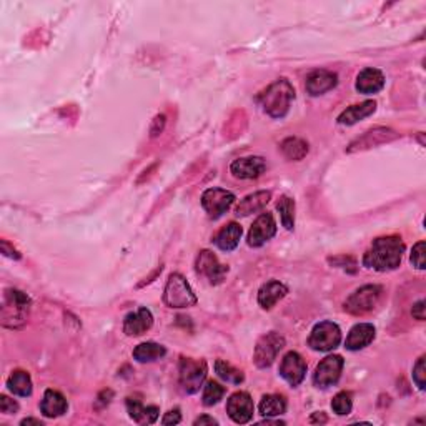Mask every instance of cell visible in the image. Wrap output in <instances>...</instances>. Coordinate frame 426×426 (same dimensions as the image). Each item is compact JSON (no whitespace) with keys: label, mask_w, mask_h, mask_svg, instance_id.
<instances>
[{"label":"cell","mask_w":426,"mask_h":426,"mask_svg":"<svg viewBox=\"0 0 426 426\" xmlns=\"http://www.w3.org/2000/svg\"><path fill=\"white\" fill-rule=\"evenodd\" d=\"M403 254H405V242L402 237H380L373 240L372 247L363 255V267L375 272L397 270L402 265Z\"/></svg>","instance_id":"1"},{"label":"cell","mask_w":426,"mask_h":426,"mask_svg":"<svg viewBox=\"0 0 426 426\" xmlns=\"http://www.w3.org/2000/svg\"><path fill=\"white\" fill-rule=\"evenodd\" d=\"M295 100V89L286 78H278L270 87L256 97V102L272 119H284L288 114L291 102Z\"/></svg>","instance_id":"2"},{"label":"cell","mask_w":426,"mask_h":426,"mask_svg":"<svg viewBox=\"0 0 426 426\" xmlns=\"http://www.w3.org/2000/svg\"><path fill=\"white\" fill-rule=\"evenodd\" d=\"M32 307L30 300L20 290H6L2 305V325L7 328H20L27 323V316Z\"/></svg>","instance_id":"3"},{"label":"cell","mask_w":426,"mask_h":426,"mask_svg":"<svg viewBox=\"0 0 426 426\" xmlns=\"http://www.w3.org/2000/svg\"><path fill=\"white\" fill-rule=\"evenodd\" d=\"M163 303L168 308H189L197 305V295L184 275L172 273L163 290Z\"/></svg>","instance_id":"4"},{"label":"cell","mask_w":426,"mask_h":426,"mask_svg":"<svg viewBox=\"0 0 426 426\" xmlns=\"http://www.w3.org/2000/svg\"><path fill=\"white\" fill-rule=\"evenodd\" d=\"M341 343V330L333 321H320L313 327L310 338H308V346L315 351H333L338 348Z\"/></svg>","instance_id":"5"},{"label":"cell","mask_w":426,"mask_h":426,"mask_svg":"<svg viewBox=\"0 0 426 426\" xmlns=\"http://www.w3.org/2000/svg\"><path fill=\"white\" fill-rule=\"evenodd\" d=\"M383 288L378 285H365L362 288L355 290L353 293L346 298L345 302V311L350 315L360 316L367 315V313L375 310V307L380 302Z\"/></svg>","instance_id":"6"},{"label":"cell","mask_w":426,"mask_h":426,"mask_svg":"<svg viewBox=\"0 0 426 426\" xmlns=\"http://www.w3.org/2000/svg\"><path fill=\"white\" fill-rule=\"evenodd\" d=\"M207 363L205 360L182 358L178 373H180V386L185 393L193 395L202 388L203 381L207 378Z\"/></svg>","instance_id":"7"},{"label":"cell","mask_w":426,"mask_h":426,"mask_svg":"<svg viewBox=\"0 0 426 426\" xmlns=\"http://www.w3.org/2000/svg\"><path fill=\"white\" fill-rule=\"evenodd\" d=\"M285 338L280 333L270 332L263 335L258 341H256L255 353H254V363L258 368H268L275 362L278 353L284 350Z\"/></svg>","instance_id":"8"},{"label":"cell","mask_w":426,"mask_h":426,"mask_svg":"<svg viewBox=\"0 0 426 426\" xmlns=\"http://www.w3.org/2000/svg\"><path fill=\"white\" fill-rule=\"evenodd\" d=\"M343 367H345V360L340 355H330L323 358L316 365L315 375H313V383L318 388H330V386L337 385L340 380Z\"/></svg>","instance_id":"9"},{"label":"cell","mask_w":426,"mask_h":426,"mask_svg":"<svg viewBox=\"0 0 426 426\" xmlns=\"http://www.w3.org/2000/svg\"><path fill=\"white\" fill-rule=\"evenodd\" d=\"M235 203V195L225 189H208L202 195V207L213 220L220 219Z\"/></svg>","instance_id":"10"},{"label":"cell","mask_w":426,"mask_h":426,"mask_svg":"<svg viewBox=\"0 0 426 426\" xmlns=\"http://www.w3.org/2000/svg\"><path fill=\"white\" fill-rule=\"evenodd\" d=\"M198 275L205 277L212 285H220L223 284L225 277L228 273L227 265L220 263V260L216 258V255L210 250L200 251L197 256V263H195Z\"/></svg>","instance_id":"11"},{"label":"cell","mask_w":426,"mask_h":426,"mask_svg":"<svg viewBox=\"0 0 426 426\" xmlns=\"http://www.w3.org/2000/svg\"><path fill=\"white\" fill-rule=\"evenodd\" d=\"M277 235V221L273 219L272 213H262L254 221L251 225L249 237H247V243L249 247H254V249H258V247H263L268 240H272L273 237Z\"/></svg>","instance_id":"12"},{"label":"cell","mask_w":426,"mask_h":426,"mask_svg":"<svg viewBox=\"0 0 426 426\" xmlns=\"http://www.w3.org/2000/svg\"><path fill=\"white\" fill-rule=\"evenodd\" d=\"M398 137L399 135L395 132V130L386 128V127H376V128L368 130L365 135L358 137L355 142H351L348 145V149H346V152H348V154H355V152L368 150V149H372V147H378V145H383V143L397 140Z\"/></svg>","instance_id":"13"},{"label":"cell","mask_w":426,"mask_h":426,"mask_svg":"<svg viewBox=\"0 0 426 426\" xmlns=\"http://www.w3.org/2000/svg\"><path fill=\"white\" fill-rule=\"evenodd\" d=\"M227 413L235 423L245 425L254 418L255 405L254 399L247 391H237L227 402Z\"/></svg>","instance_id":"14"},{"label":"cell","mask_w":426,"mask_h":426,"mask_svg":"<svg viewBox=\"0 0 426 426\" xmlns=\"http://www.w3.org/2000/svg\"><path fill=\"white\" fill-rule=\"evenodd\" d=\"M278 372H280V376L284 378L286 383L291 386H298L307 376V363L297 351H288L284 356V360H281Z\"/></svg>","instance_id":"15"},{"label":"cell","mask_w":426,"mask_h":426,"mask_svg":"<svg viewBox=\"0 0 426 426\" xmlns=\"http://www.w3.org/2000/svg\"><path fill=\"white\" fill-rule=\"evenodd\" d=\"M267 170V162L263 156H243V159L233 160L230 165V172L233 177L240 178V180H254L258 178Z\"/></svg>","instance_id":"16"},{"label":"cell","mask_w":426,"mask_h":426,"mask_svg":"<svg viewBox=\"0 0 426 426\" xmlns=\"http://www.w3.org/2000/svg\"><path fill=\"white\" fill-rule=\"evenodd\" d=\"M154 325V315L149 308L140 307L137 311L128 313L124 318V333L127 337H140L147 333Z\"/></svg>","instance_id":"17"},{"label":"cell","mask_w":426,"mask_h":426,"mask_svg":"<svg viewBox=\"0 0 426 426\" xmlns=\"http://www.w3.org/2000/svg\"><path fill=\"white\" fill-rule=\"evenodd\" d=\"M338 84V75L330 71H315L307 77V92L311 97H318L333 90Z\"/></svg>","instance_id":"18"},{"label":"cell","mask_w":426,"mask_h":426,"mask_svg":"<svg viewBox=\"0 0 426 426\" xmlns=\"http://www.w3.org/2000/svg\"><path fill=\"white\" fill-rule=\"evenodd\" d=\"M385 87V75L378 68H365L356 77L355 89L358 94L373 95L378 94Z\"/></svg>","instance_id":"19"},{"label":"cell","mask_w":426,"mask_h":426,"mask_svg":"<svg viewBox=\"0 0 426 426\" xmlns=\"http://www.w3.org/2000/svg\"><path fill=\"white\" fill-rule=\"evenodd\" d=\"M376 330L372 323H358L350 330L348 337L345 340V348L350 351H358L367 348V346L375 340Z\"/></svg>","instance_id":"20"},{"label":"cell","mask_w":426,"mask_h":426,"mask_svg":"<svg viewBox=\"0 0 426 426\" xmlns=\"http://www.w3.org/2000/svg\"><path fill=\"white\" fill-rule=\"evenodd\" d=\"M272 200V192L268 190H260V192L247 195L245 198L240 200L237 208H235V215L237 216H249L251 213L263 210L267 203Z\"/></svg>","instance_id":"21"},{"label":"cell","mask_w":426,"mask_h":426,"mask_svg":"<svg viewBox=\"0 0 426 426\" xmlns=\"http://www.w3.org/2000/svg\"><path fill=\"white\" fill-rule=\"evenodd\" d=\"M288 293V288L284 284L277 280H270L267 284L262 285V288L258 290V305L263 308V310H270L280 302L281 298L286 297Z\"/></svg>","instance_id":"22"},{"label":"cell","mask_w":426,"mask_h":426,"mask_svg":"<svg viewBox=\"0 0 426 426\" xmlns=\"http://www.w3.org/2000/svg\"><path fill=\"white\" fill-rule=\"evenodd\" d=\"M68 403L60 391L47 390L41 403V411L45 418H57L67 413Z\"/></svg>","instance_id":"23"},{"label":"cell","mask_w":426,"mask_h":426,"mask_svg":"<svg viewBox=\"0 0 426 426\" xmlns=\"http://www.w3.org/2000/svg\"><path fill=\"white\" fill-rule=\"evenodd\" d=\"M376 112V102L375 100H367V102L358 103V105H351L343 110L337 122L340 125H355L360 120L367 119V117L373 115Z\"/></svg>","instance_id":"24"},{"label":"cell","mask_w":426,"mask_h":426,"mask_svg":"<svg viewBox=\"0 0 426 426\" xmlns=\"http://www.w3.org/2000/svg\"><path fill=\"white\" fill-rule=\"evenodd\" d=\"M242 233H243L242 225H238V223H235V221H232V223L225 225V227L215 235V238H213V243H215V245L219 247L221 251H232V250L237 249L238 243H240Z\"/></svg>","instance_id":"25"},{"label":"cell","mask_w":426,"mask_h":426,"mask_svg":"<svg viewBox=\"0 0 426 426\" xmlns=\"http://www.w3.org/2000/svg\"><path fill=\"white\" fill-rule=\"evenodd\" d=\"M127 411L130 415V418L137 423H147V425H154L156 420H159L160 410L156 406H143L140 399L128 397L127 398Z\"/></svg>","instance_id":"26"},{"label":"cell","mask_w":426,"mask_h":426,"mask_svg":"<svg viewBox=\"0 0 426 426\" xmlns=\"http://www.w3.org/2000/svg\"><path fill=\"white\" fill-rule=\"evenodd\" d=\"M132 355H133V360H137L138 363H150V362H156V360L163 358V356L167 355V348H165L163 345H160V343L145 341V343H140V345H137Z\"/></svg>","instance_id":"27"},{"label":"cell","mask_w":426,"mask_h":426,"mask_svg":"<svg viewBox=\"0 0 426 426\" xmlns=\"http://www.w3.org/2000/svg\"><path fill=\"white\" fill-rule=\"evenodd\" d=\"M7 386L17 397H30L32 395V378L24 369H17L7 380Z\"/></svg>","instance_id":"28"},{"label":"cell","mask_w":426,"mask_h":426,"mask_svg":"<svg viewBox=\"0 0 426 426\" xmlns=\"http://www.w3.org/2000/svg\"><path fill=\"white\" fill-rule=\"evenodd\" d=\"M260 415L265 418H273V416H280L286 411V399L281 395H265L258 405Z\"/></svg>","instance_id":"29"},{"label":"cell","mask_w":426,"mask_h":426,"mask_svg":"<svg viewBox=\"0 0 426 426\" xmlns=\"http://www.w3.org/2000/svg\"><path fill=\"white\" fill-rule=\"evenodd\" d=\"M280 149H281V152H284V155L286 156V159L298 162V160H303L307 156L308 143L298 137H288L281 142Z\"/></svg>","instance_id":"30"},{"label":"cell","mask_w":426,"mask_h":426,"mask_svg":"<svg viewBox=\"0 0 426 426\" xmlns=\"http://www.w3.org/2000/svg\"><path fill=\"white\" fill-rule=\"evenodd\" d=\"M215 372L221 380L227 381V383L232 385H240L245 380V375H243L242 369L235 368L233 365H230L228 362H223V360H216L215 362Z\"/></svg>","instance_id":"31"},{"label":"cell","mask_w":426,"mask_h":426,"mask_svg":"<svg viewBox=\"0 0 426 426\" xmlns=\"http://www.w3.org/2000/svg\"><path fill=\"white\" fill-rule=\"evenodd\" d=\"M277 210L280 212L281 223L286 230H293L295 227V200L284 195L277 203Z\"/></svg>","instance_id":"32"},{"label":"cell","mask_w":426,"mask_h":426,"mask_svg":"<svg viewBox=\"0 0 426 426\" xmlns=\"http://www.w3.org/2000/svg\"><path fill=\"white\" fill-rule=\"evenodd\" d=\"M223 395H225L223 386L212 380V381H208V383L205 385V388H203L202 403L205 406H213V405H216L221 398H223Z\"/></svg>","instance_id":"33"},{"label":"cell","mask_w":426,"mask_h":426,"mask_svg":"<svg viewBox=\"0 0 426 426\" xmlns=\"http://www.w3.org/2000/svg\"><path fill=\"white\" fill-rule=\"evenodd\" d=\"M332 410L337 413L338 416L350 415L351 410H353V399H351V395L348 391H340V393L333 398Z\"/></svg>","instance_id":"34"},{"label":"cell","mask_w":426,"mask_h":426,"mask_svg":"<svg viewBox=\"0 0 426 426\" xmlns=\"http://www.w3.org/2000/svg\"><path fill=\"white\" fill-rule=\"evenodd\" d=\"M425 254H426V243L421 240L416 243L415 247H413V251H411V265L415 268H418V270H425L426 268V263H425Z\"/></svg>","instance_id":"35"},{"label":"cell","mask_w":426,"mask_h":426,"mask_svg":"<svg viewBox=\"0 0 426 426\" xmlns=\"http://www.w3.org/2000/svg\"><path fill=\"white\" fill-rule=\"evenodd\" d=\"M413 381H415L416 386L420 390L426 388V358L421 356V358L416 362L415 367H413Z\"/></svg>","instance_id":"36"},{"label":"cell","mask_w":426,"mask_h":426,"mask_svg":"<svg viewBox=\"0 0 426 426\" xmlns=\"http://www.w3.org/2000/svg\"><path fill=\"white\" fill-rule=\"evenodd\" d=\"M19 403H17L15 399L6 397V395L0 397V411H2L3 415H14V413L19 411Z\"/></svg>","instance_id":"37"},{"label":"cell","mask_w":426,"mask_h":426,"mask_svg":"<svg viewBox=\"0 0 426 426\" xmlns=\"http://www.w3.org/2000/svg\"><path fill=\"white\" fill-rule=\"evenodd\" d=\"M182 421V413L178 408L175 410H170L168 413H165V416L162 418L163 425H178Z\"/></svg>","instance_id":"38"},{"label":"cell","mask_w":426,"mask_h":426,"mask_svg":"<svg viewBox=\"0 0 426 426\" xmlns=\"http://www.w3.org/2000/svg\"><path fill=\"white\" fill-rule=\"evenodd\" d=\"M425 310H426V307H425V300H418V302H416L415 305H413V308H411V315H413V318H415V320H418V321H423V320H425V316H426Z\"/></svg>","instance_id":"39"},{"label":"cell","mask_w":426,"mask_h":426,"mask_svg":"<svg viewBox=\"0 0 426 426\" xmlns=\"http://www.w3.org/2000/svg\"><path fill=\"white\" fill-rule=\"evenodd\" d=\"M154 125L155 127H152V137H155V135H159L160 132H162L163 130V125H165V115H159L155 119V122H154Z\"/></svg>","instance_id":"40"},{"label":"cell","mask_w":426,"mask_h":426,"mask_svg":"<svg viewBox=\"0 0 426 426\" xmlns=\"http://www.w3.org/2000/svg\"><path fill=\"white\" fill-rule=\"evenodd\" d=\"M2 254L6 255V256H10V258H15V260L20 258L19 251H17L15 249H10V247H8V243L6 240H2Z\"/></svg>","instance_id":"41"},{"label":"cell","mask_w":426,"mask_h":426,"mask_svg":"<svg viewBox=\"0 0 426 426\" xmlns=\"http://www.w3.org/2000/svg\"><path fill=\"white\" fill-rule=\"evenodd\" d=\"M193 425L195 426H198V425H219V421H216L215 418H212V416L203 415V416H200V418L195 420Z\"/></svg>","instance_id":"42"},{"label":"cell","mask_w":426,"mask_h":426,"mask_svg":"<svg viewBox=\"0 0 426 426\" xmlns=\"http://www.w3.org/2000/svg\"><path fill=\"white\" fill-rule=\"evenodd\" d=\"M327 421H328V418L323 411L315 413V415L310 418V423H327Z\"/></svg>","instance_id":"43"},{"label":"cell","mask_w":426,"mask_h":426,"mask_svg":"<svg viewBox=\"0 0 426 426\" xmlns=\"http://www.w3.org/2000/svg\"><path fill=\"white\" fill-rule=\"evenodd\" d=\"M20 425H37V426H42L43 423L41 420H36V418H25V420H22V423Z\"/></svg>","instance_id":"44"},{"label":"cell","mask_w":426,"mask_h":426,"mask_svg":"<svg viewBox=\"0 0 426 426\" xmlns=\"http://www.w3.org/2000/svg\"><path fill=\"white\" fill-rule=\"evenodd\" d=\"M285 425V421H281V420H270V418H265L263 421H262V425Z\"/></svg>","instance_id":"45"}]
</instances>
